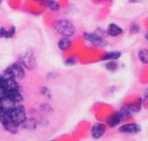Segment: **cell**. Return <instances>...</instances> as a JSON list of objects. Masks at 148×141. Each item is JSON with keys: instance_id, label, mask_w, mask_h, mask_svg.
Returning <instances> with one entry per match:
<instances>
[{"instance_id": "e0dca14e", "label": "cell", "mask_w": 148, "mask_h": 141, "mask_svg": "<svg viewBox=\"0 0 148 141\" xmlns=\"http://www.w3.org/2000/svg\"><path fill=\"white\" fill-rule=\"evenodd\" d=\"M105 68H106L107 70H108L110 72H114L119 68V64H118V62L116 61H108L106 63Z\"/></svg>"}, {"instance_id": "2e32d148", "label": "cell", "mask_w": 148, "mask_h": 141, "mask_svg": "<svg viewBox=\"0 0 148 141\" xmlns=\"http://www.w3.org/2000/svg\"><path fill=\"white\" fill-rule=\"evenodd\" d=\"M138 57L141 63L148 64V49H141L138 52Z\"/></svg>"}, {"instance_id": "7402d4cb", "label": "cell", "mask_w": 148, "mask_h": 141, "mask_svg": "<svg viewBox=\"0 0 148 141\" xmlns=\"http://www.w3.org/2000/svg\"><path fill=\"white\" fill-rule=\"evenodd\" d=\"M144 96H145V99L148 100V88H146V90H145V92H144Z\"/></svg>"}, {"instance_id": "d6986e66", "label": "cell", "mask_w": 148, "mask_h": 141, "mask_svg": "<svg viewBox=\"0 0 148 141\" xmlns=\"http://www.w3.org/2000/svg\"><path fill=\"white\" fill-rule=\"evenodd\" d=\"M41 94H42V95H43V96H45V97H47V98H50V96H51V93H50V90L47 88V87H42V88H41Z\"/></svg>"}, {"instance_id": "277c9868", "label": "cell", "mask_w": 148, "mask_h": 141, "mask_svg": "<svg viewBox=\"0 0 148 141\" xmlns=\"http://www.w3.org/2000/svg\"><path fill=\"white\" fill-rule=\"evenodd\" d=\"M21 62L23 66L29 70H31L36 67V55L32 48H29L26 49L24 55L21 58Z\"/></svg>"}, {"instance_id": "8fae6325", "label": "cell", "mask_w": 148, "mask_h": 141, "mask_svg": "<svg viewBox=\"0 0 148 141\" xmlns=\"http://www.w3.org/2000/svg\"><path fill=\"white\" fill-rule=\"evenodd\" d=\"M38 124H39V121L36 118L31 117V118H27L25 121L22 124V127L27 130H35L36 129Z\"/></svg>"}, {"instance_id": "30bf717a", "label": "cell", "mask_w": 148, "mask_h": 141, "mask_svg": "<svg viewBox=\"0 0 148 141\" xmlns=\"http://www.w3.org/2000/svg\"><path fill=\"white\" fill-rule=\"evenodd\" d=\"M107 34L110 36L115 37L123 34V29L116 23H110L107 29Z\"/></svg>"}, {"instance_id": "ac0fdd59", "label": "cell", "mask_w": 148, "mask_h": 141, "mask_svg": "<svg viewBox=\"0 0 148 141\" xmlns=\"http://www.w3.org/2000/svg\"><path fill=\"white\" fill-rule=\"evenodd\" d=\"M39 108H40V111L42 114H50L54 111L53 108H52V107L49 104H48V103H42L40 105Z\"/></svg>"}, {"instance_id": "44dd1931", "label": "cell", "mask_w": 148, "mask_h": 141, "mask_svg": "<svg viewBox=\"0 0 148 141\" xmlns=\"http://www.w3.org/2000/svg\"><path fill=\"white\" fill-rule=\"evenodd\" d=\"M64 63H65V65H67V66H74V65L76 63V60H75L74 57H69V58H68V59L64 62Z\"/></svg>"}, {"instance_id": "7c38bea8", "label": "cell", "mask_w": 148, "mask_h": 141, "mask_svg": "<svg viewBox=\"0 0 148 141\" xmlns=\"http://www.w3.org/2000/svg\"><path fill=\"white\" fill-rule=\"evenodd\" d=\"M121 56V52L120 51H109L105 53L101 60V61H105V62H108V61H116L118 60L120 57Z\"/></svg>"}, {"instance_id": "6da1fadb", "label": "cell", "mask_w": 148, "mask_h": 141, "mask_svg": "<svg viewBox=\"0 0 148 141\" xmlns=\"http://www.w3.org/2000/svg\"><path fill=\"white\" fill-rule=\"evenodd\" d=\"M54 28L59 35L65 37H70L75 33V25L67 19L57 20L54 24Z\"/></svg>"}, {"instance_id": "52a82bcc", "label": "cell", "mask_w": 148, "mask_h": 141, "mask_svg": "<svg viewBox=\"0 0 148 141\" xmlns=\"http://www.w3.org/2000/svg\"><path fill=\"white\" fill-rule=\"evenodd\" d=\"M125 119H127L125 114L120 109L119 111L114 113L111 116H109L107 119V125H108V127L114 128V127H116L117 126H119L121 124V122L123 121Z\"/></svg>"}, {"instance_id": "8992f818", "label": "cell", "mask_w": 148, "mask_h": 141, "mask_svg": "<svg viewBox=\"0 0 148 141\" xmlns=\"http://www.w3.org/2000/svg\"><path fill=\"white\" fill-rule=\"evenodd\" d=\"M24 67L23 66L22 62H16L11 65H10L6 69L12 75V76L17 80V79H23L25 76V71H24Z\"/></svg>"}, {"instance_id": "5b68a950", "label": "cell", "mask_w": 148, "mask_h": 141, "mask_svg": "<svg viewBox=\"0 0 148 141\" xmlns=\"http://www.w3.org/2000/svg\"><path fill=\"white\" fill-rule=\"evenodd\" d=\"M83 37L89 43H91L92 45L97 46V47H105V46L108 45V42L104 39V37H102L101 36H100L96 32L95 33L84 32L83 33Z\"/></svg>"}, {"instance_id": "603a6c76", "label": "cell", "mask_w": 148, "mask_h": 141, "mask_svg": "<svg viewBox=\"0 0 148 141\" xmlns=\"http://www.w3.org/2000/svg\"><path fill=\"white\" fill-rule=\"evenodd\" d=\"M142 0H129V3H139L141 2Z\"/></svg>"}, {"instance_id": "484cf974", "label": "cell", "mask_w": 148, "mask_h": 141, "mask_svg": "<svg viewBox=\"0 0 148 141\" xmlns=\"http://www.w3.org/2000/svg\"><path fill=\"white\" fill-rule=\"evenodd\" d=\"M2 1H3V0H0V3H1V2H2Z\"/></svg>"}, {"instance_id": "cb8c5ba5", "label": "cell", "mask_w": 148, "mask_h": 141, "mask_svg": "<svg viewBox=\"0 0 148 141\" xmlns=\"http://www.w3.org/2000/svg\"><path fill=\"white\" fill-rule=\"evenodd\" d=\"M145 38H146V40L147 41V42H148V32L145 35Z\"/></svg>"}, {"instance_id": "7a4b0ae2", "label": "cell", "mask_w": 148, "mask_h": 141, "mask_svg": "<svg viewBox=\"0 0 148 141\" xmlns=\"http://www.w3.org/2000/svg\"><path fill=\"white\" fill-rule=\"evenodd\" d=\"M9 117L11 120V122L16 126L19 127L22 126V124L27 119V113L23 105H16L14 108L8 111Z\"/></svg>"}, {"instance_id": "5bb4252c", "label": "cell", "mask_w": 148, "mask_h": 141, "mask_svg": "<svg viewBox=\"0 0 148 141\" xmlns=\"http://www.w3.org/2000/svg\"><path fill=\"white\" fill-rule=\"evenodd\" d=\"M16 34V27L11 26L9 29H5L3 27L0 28V37L1 38H12Z\"/></svg>"}, {"instance_id": "4fadbf2b", "label": "cell", "mask_w": 148, "mask_h": 141, "mask_svg": "<svg viewBox=\"0 0 148 141\" xmlns=\"http://www.w3.org/2000/svg\"><path fill=\"white\" fill-rule=\"evenodd\" d=\"M58 48L62 50V51H66L68 49H70L71 45H72V41L70 40L69 37H65V36H62L59 41H58Z\"/></svg>"}, {"instance_id": "9a60e30c", "label": "cell", "mask_w": 148, "mask_h": 141, "mask_svg": "<svg viewBox=\"0 0 148 141\" xmlns=\"http://www.w3.org/2000/svg\"><path fill=\"white\" fill-rule=\"evenodd\" d=\"M36 1H38L39 3L44 4L50 10L57 11V10H60V4H59V3L56 2V1H55V0H36Z\"/></svg>"}, {"instance_id": "d4e9b609", "label": "cell", "mask_w": 148, "mask_h": 141, "mask_svg": "<svg viewBox=\"0 0 148 141\" xmlns=\"http://www.w3.org/2000/svg\"><path fill=\"white\" fill-rule=\"evenodd\" d=\"M100 1H104V2H107V1H111V0H100Z\"/></svg>"}, {"instance_id": "9c48e42d", "label": "cell", "mask_w": 148, "mask_h": 141, "mask_svg": "<svg viewBox=\"0 0 148 141\" xmlns=\"http://www.w3.org/2000/svg\"><path fill=\"white\" fill-rule=\"evenodd\" d=\"M106 126L102 123H96L91 128V136L95 140L101 139L106 133Z\"/></svg>"}, {"instance_id": "3957f363", "label": "cell", "mask_w": 148, "mask_h": 141, "mask_svg": "<svg viewBox=\"0 0 148 141\" xmlns=\"http://www.w3.org/2000/svg\"><path fill=\"white\" fill-rule=\"evenodd\" d=\"M142 106H143V99L140 98L135 102L127 103V104L123 105L122 107L121 108V110L123 112V114H125L126 118H129L134 114L139 113L141 110Z\"/></svg>"}, {"instance_id": "ffe728a7", "label": "cell", "mask_w": 148, "mask_h": 141, "mask_svg": "<svg viewBox=\"0 0 148 141\" xmlns=\"http://www.w3.org/2000/svg\"><path fill=\"white\" fill-rule=\"evenodd\" d=\"M140 31V26L137 23H132V25L130 26V33L132 34H137Z\"/></svg>"}, {"instance_id": "ba28073f", "label": "cell", "mask_w": 148, "mask_h": 141, "mask_svg": "<svg viewBox=\"0 0 148 141\" xmlns=\"http://www.w3.org/2000/svg\"><path fill=\"white\" fill-rule=\"evenodd\" d=\"M141 126L137 123H127L120 127L119 131L126 134H136L141 131Z\"/></svg>"}]
</instances>
